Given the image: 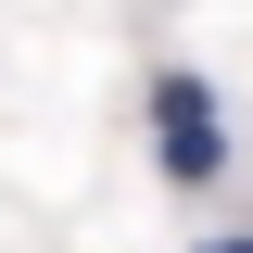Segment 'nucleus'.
<instances>
[{
    "instance_id": "2",
    "label": "nucleus",
    "mask_w": 253,
    "mask_h": 253,
    "mask_svg": "<svg viewBox=\"0 0 253 253\" xmlns=\"http://www.w3.org/2000/svg\"><path fill=\"white\" fill-rule=\"evenodd\" d=\"M203 253H253V241H203Z\"/></svg>"
},
{
    "instance_id": "1",
    "label": "nucleus",
    "mask_w": 253,
    "mask_h": 253,
    "mask_svg": "<svg viewBox=\"0 0 253 253\" xmlns=\"http://www.w3.org/2000/svg\"><path fill=\"white\" fill-rule=\"evenodd\" d=\"M152 152H165L177 190H215L228 126H215V89H203V76H152Z\"/></svg>"
}]
</instances>
